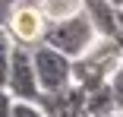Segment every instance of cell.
I'll return each mask as SVG.
<instances>
[{
	"mask_svg": "<svg viewBox=\"0 0 123 117\" xmlns=\"http://www.w3.org/2000/svg\"><path fill=\"white\" fill-rule=\"evenodd\" d=\"M95 41H98V32L92 26V19L85 16V10L76 13V16H69V19H60V22H47L44 38H41V44L66 54L69 60L82 57Z\"/></svg>",
	"mask_w": 123,
	"mask_h": 117,
	"instance_id": "6da1fadb",
	"label": "cell"
},
{
	"mask_svg": "<svg viewBox=\"0 0 123 117\" xmlns=\"http://www.w3.org/2000/svg\"><path fill=\"white\" fill-rule=\"evenodd\" d=\"M32 66H35V79L41 95L47 92H60L73 82V60L47 44H35L32 48Z\"/></svg>",
	"mask_w": 123,
	"mask_h": 117,
	"instance_id": "7a4b0ae2",
	"label": "cell"
},
{
	"mask_svg": "<svg viewBox=\"0 0 123 117\" xmlns=\"http://www.w3.org/2000/svg\"><path fill=\"white\" fill-rule=\"evenodd\" d=\"M6 92L13 98H22V101H38L41 98L35 66H32V48H25V44H13L10 70H6Z\"/></svg>",
	"mask_w": 123,
	"mask_h": 117,
	"instance_id": "3957f363",
	"label": "cell"
},
{
	"mask_svg": "<svg viewBox=\"0 0 123 117\" xmlns=\"http://www.w3.org/2000/svg\"><path fill=\"white\" fill-rule=\"evenodd\" d=\"M44 29H47V19L38 10V0H19L10 22H6V32H10L13 44H25V48L41 44Z\"/></svg>",
	"mask_w": 123,
	"mask_h": 117,
	"instance_id": "277c9868",
	"label": "cell"
},
{
	"mask_svg": "<svg viewBox=\"0 0 123 117\" xmlns=\"http://www.w3.org/2000/svg\"><path fill=\"white\" fill-rule=\"evenodd\" d=\"M41 111L47 117H88L85 114V89H79L76 82H69L60 92H47L38 98Z\"/></svg>",
	"mask_w": 123,
	"mask_h": 117,
	"instance_id": "5b68a950",
	"label": "cell"
},
{
	"mask_svg": "<svg viewBox=\"0 0 123 117\" xmlns=\"http://www.w3.org/2000/svg\"><path fill=\"white\" fill-rule=\"evenodd\" d=\"M82 10L85 16L92 19V26L98 32V38H120V29H117V6L111 0H82Z\"/></svg>",
	"mask_w": 123,
	"mask_h": 117,
	"instance_id": "8992f818",
	"label": "cell"
},
{
	"mask_svg": "<svg viewBox=\"0 0 123 117\" xmlns=\"http://www.w3.org/2000/svg\"><path fill=\"white\" fill-rule=\"evenodd\" d=\"M85 114L88 117H111V114H117V104H114V95H111L107 82L85 92Z\"/></svg>",
	"mask_w": 123,
	"mask_h": 117,
	"instance_id": "52a82bcc",
	"label": "cell"
},
{
	"mask_svg": "<svg viewBox=\"0 0 123 117\" xmlns=\"http://www.w3.org/2000/svg\"><path fill=\"white\" fill-rule=\"evenodd\" d=\"M82 0H38V10L47 22H60V19H69V16H76L82 13Z\"/></svg>",
	"mask_w": 123,
	"mask_h": 117,
	"instance_id": "ba28073f",
	"label": "cell"
},
{
	"mask_svg": "<svg viewBox=\"0 0 123 117\" xmlns=\"http://www.w3.org/2000/svg\"><path fill=\"white\" fill-rule=\"evenodd\" d=\"M10 54H13V38H10V32H6V29H0V85H6Z\"/></svg>",
	"mask_w": 123,
	"mask_h": 117,
	"instance_id": "9c48e42d",
	"label": "cell"
},
{
	"mask_svg": "<svg viewBox=\"0 0 123 117\" xmlns=\"http://www.w3.org/2000/svg\"><path fill=\"white\" fill-rule=\"evenodd\" d=\"M107 89H111V95H114L117 111H123V63H117L114 73L107 76Z\"/></svg>",
	"mask_w": 123,
	"mask_h": 117,
	"instance_id": "30bf717a",
	"label": "cell"
},
{
	"mask_svg": "<svg viewBox=\"0 0 123 117\" xmlns=\"http://www.w3.org/2000/svg\"><path fill=\"white\" fill-rule=\"evenodd\" d=\"M13 117H47V114L41 111L38 101H22V98H16V101H13Z\"/></svg>",
	"mask_w": 123,
	"mask_h": 117,
	"instance_id": "8fae6325",
	"label": "cell"
},
{
	"mask_svg": "<svg viewBox=\"0 0 123 117\" xmlns=\"http://www.w3.org/2000/svg\"><path fill=\"white\" fill-rule=\"evenodd\" d=\"M13 95L6 92V85H0V117H13Z\"/></svg>",
	"mask_w": 123,
	"mask_h": 117,
	"instance_id": "7c38bea8",
	"label": "cell"
},
{
	"mask_svg": "<svg viewBox=\"0 0 123 117\" xmlns=\"http://www.w3.org/2000/svg\"><path fill=\"white\" fill-rule=\"evenodd\" d=\"M16 3H19V0H0V29H6V22H10L13 10H16Z\"/></svg>",
	"mask_w": 123,
	"mask_h": 117,
	"instance_id": "4fadbf2b",
	"label": "cell"
},
{
	"mask_svg": "<svg viewBox=\"0 0 123 117\" xmlns=\"http://www.w3.org/2000/svg\"><path fill=\"white\" fill-rule=\"evenodd\" d=\"M111 3H114V6H117V10H120V6H123V0H111Z\"/></svg>",
	"mask_w": 123,
	"mask_h": 117,
	"instance_id": "5bb4252c",
	"label": "cell"
},
{
	"mask_svg": "<svg viewBox=\"0 0 123 117\" xmlns=\"http://www.w3.org/2000/svg\"><path fill=\"white\" fill-rule=\"evenodd\" d=\"M120 114H123V111H120Z\"/></svg>",
	"mask_w": 123,
	"mask_h": 117,
	"instance_id": "9a60e30c",
	"label": "cell"
}]
</instances>
